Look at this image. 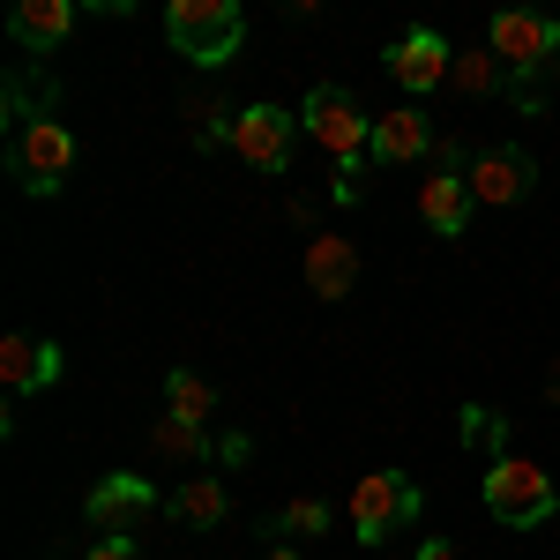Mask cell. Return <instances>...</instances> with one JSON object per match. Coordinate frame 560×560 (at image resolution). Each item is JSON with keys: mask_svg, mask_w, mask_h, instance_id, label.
Returning <instances> with one entry per match:
<instances>
[{"mask_svg": "<svg viewBox=\"0 0 560 560\" xmlns=\"http://www.w3.org/2000/svg\"><path fill=\"white\" fill-rule=\"evenodd\" d=\"M456 427H464V441H471V448H486V456L501 464V441H509V427H501L486 404H464V419H456Z\"/></svg>", "mask_w": 560, "mask_h": 560, "instance_id": "21", "label": "cell"}, {"mask_svg": "<svg viewBox=\"0 0 560 560\" xmlns=\"http://www.w3.org/2000/svg\"><path fill=\"white\" fill-rule=\"evenodd\" d=\"M165 38H173L179 60L224 68L240 52V38H247V15H240V0H173L165 8Z\"/></svg>", "mask_w": 560, "mask_h": 560, "instance_id": "2", "label": "cell"}, {"mask_svg": "<svg viewBox=\"0 0 560 560\" xmlns=\"http://www.w3.org/2000/svg\"><path fill=\"white\" fill-rule=\"evenodd\" d=\"M464 179H471V202L509 210V202H523V195L538 187V158H530L523 142H486V150H471Z\"/></svg>", "mask_w": 560, "mask_h": 560, "instance_id": "8", "label": "cell"}, {"mask_svg": "<svg viewBox=\"0 0 560 560\" xmlns=\"http://www.w3.org/2000/svg\"><path fill=\"white\" fill-rule=\"evenodd\" d=\"M52 382H60V345L8 329V337H0V388H8V396H31V388H52Z\"/></svg>", "mask_w": 560, "mask_h": 560, "instance_id": "12", "label": "cell"}, {"mask_svg": "<svg viewBox=\"0 0 560 560\" xmlns=\"http://www.w3.org/2000/svg\"><path fill=\"white\" fill-rule=\"evenodd\" d=\"M232 158L240 165H255V173H292V150H300V113H284V105H247V113H232Z\"/></svg>", "mask_w": 560, "mask_h": 560, "instance_id": "6", "label": "cell"}, {"mask_svg": "<svg viewBox=\"0 0 560 560\" xmlns=\"http://www.w3.org/2000/svg\"><path fill=\"white\" fill-rule=\"evenodd\" d=\"M300 128L337 158V202H359V165L374 150V120L359 113V97L345 83H314L306 105H300Z\"/></svg>", "mask_w": 560, "mask_h": 560, "instance_id": "1", "label": "cell"}, {"mask_svg": "<svg viewBox=\"0 0 560 560\" xmlns=\"http://www.w3.org/2000/svg\"><path fill=\"white\" fill-rule=\"evenodd\" d=\"M427 150H433L427 113H419V105H396V113L374 120V150H366V158H374V165H419Z\"/></svg>", "mask_w": 560, "mask_h": 560, "instance_id": "14", "label": "cell"}, {"mask_svg": "<svg viewBox=\"0 0 560 560\" xmlns=\"http://www.w3.org/2000/svg\"><path fill=\"white\" fill-rule=\"evenodd\" d=\"M388 60V75L411 90V97H427V90L448 83V68H456V45L441 38V31H404V38L382 52Z\"/></svg>", "mask_w": 560, "mask_h": 560, "instance_id": "11", "label": "cell"}, {"mask_svg": "<svg viewBox=\"0 0 560 560\" xmlns=\"http://www.w3.org/2000/svg\"><path fill=\"white\" fill-rule=\"evenodd\" d=\"M68 31H75V0H23L8 15V38L23 45V52H52Z\"/></svg>", "mask_w": 560, "mask_h": 560, "instance_id": "15", "label": "cell"}, {"mask_svg": "<svg viewBox=\"0 0 560 560\" xmlns=\"http://www.w3.org/2000/svg\"><path fill=\"white\" fill-rule=\"evenodd\" d=\"M150 441H158L173 464H217V433H210V427H195V419H173V411L150 427Z\"/></svg>", "mask_w": 560, "mask_h": 560, "instance_id": "18", "label": "cell"}, {"mask_svg": "<svg viewBox=\"0 0 560 560\" xmlns=\"http://www.w3.org/2000/svg\"><path fill=\"white\" fill-rule=\"evenodd\" d=\"M217 464H247V433H224L217 441Z\"/></svg>", "mask_w": 560, "mask_h": 560, "instance_id": "23", "label": "cell"}, {"mask_svg": "<svg viewBox=\"0 0 560 560\" xmlns=\"http://www.w3.org/2000/svg\"><path fill=\"white\" fill-rule=\"evenodd\" d=\"M165 411H173V419H195V427H210V419H217V388L202 382L195 366H173V374H165Z\"/></svg>", "mask_w": 560, "mask_h": 560, "instance_id": "19", "label": "cell"}, {"mask_svg": "<svg viewBox=\"0 0 560 560\" xmlns=\"http://www.w3.org/2000/svg\"><path fill=\"white\" fill-rule=\"evenodd\" d=\"M165 516L187 523V530H217L232 516V493H224V478H187L179 493H165Z\"/></svg>", "mask_w": 560, "mask_h": 560, "instance_id": "17", "label": "cell"}, {"mask_svg": "<svg viewBox=\"0 0 560 560\" xmlns=\"http://www.w3.org/2000/svg\"><path fill=\"white\" fill-rule=\"evenodd\" d=\"M448 83L464 90V97H501V90L530 97V83H516V75L501 68V52H493V45H464V52H456V68H448Z\"/></svg>", "mask_w": 560, "mask_h": 560, "instance_id": "16", "label": "cell"}, {"mask_svg": "<svg viewBox=\"0 0 560 560\" xmlns=\"http://www.w3.org/2000/svg\"><path fill=\"white\" fill-rule=\"evenodd\" d=\"M419 509H427V493H419L404 471H366L359 486H351V501H345L359 546H388L396 530H411V523H419Z\"/></svg>", "mask_w": 560, "mask_h": 560, "instance_id": "3", "label": "cell"}, {"mask_svg": "<svg viewBox=\"0 0 560 560\" xmlns=\"http://www.w3.org/2000/svg\"><path fill=\"white\" fill-rule=\"evenodd\" d=\"M83 560H135V538H97Z\"/></svg>", "mask_w": 560, "mask_h": 560, "instance_id": "22", "label": "cell"}, {"mask_svg": "<svg viewBox=\"0 0 560 560\" xmlns=\"http://www.w3.org/2000/svg\"><path fill=\"white\" fill-rule=\"evenodd\" d=\"M486 509H493V523H509V530H530V523H553L560 493L530 456H501V464H486Z\"/></svg>", "mask_w": 560, "mask_h": 560, "instance_id": "4", "label": "cell"}, {"mask_svg": "<svg viewBox=\"0 0 560 560\" xmlns=\"http://www.w3.org/2000/svg\"><path fill=\"white\" fill-rule=\"evenodd\" d=\"M165 501H158V486L150 478H135V471H113V478H97L90 486V501H83V516L105 530V538H135V523L142 516H158Z\"/></svg>", "mask_w": 560, "mask_h": 560, "instance_id": "9", "label": "cell"}, {"mask_svg": "<svg viewBox=\"0 0 560 560\" xmlns=\"http://www.w3.org/2000/svg\"><path fill=\"white\" fill-rule=\"evenodd\" d=\"M486 45L501 52V68L516 75V83H530L546 60L560 52V23L553 15H523V8H501L493 23H486Z\"/></svg>", "mask_w": 560, "mask_h": 560, "instance_id": "7", "label": "cell"}, {"mask_svg": "<svg viewBox=\"0 0 560 560\" xmlns=\"http://www.w3.org/2000/svg\"><path fill=\"white\" fill-rule=\"evenodd\" d=\"M68 173H75V135L52 113H23L15 120V179H23V195H60Z\"/></svg>", "mask_w": 560, "mask_h": 560, "instance_id": "5", "label": "cell"}, {"mask_svg": "<svg viewBox=\"0 0 560 560\" xmlns=\"http://www.w3.org/2000/svg\"><path fill=\"white\" fill-rule=\"evenodd\" d=\"M411 560H464V553H456V546H441V538H427V546H419Z\"/></svg>", "mask_w": 560, "mask_h": 560, "instance_id": "24", "label": "cell"}, {"mask_svg": "<svg viewBox=\"0 0 560 560\" xmlns=\"http://www.w3.org/2000/svg\"><path fill=\"white\" fill-rule=\"evenodd\" d=\"M329 523H337V509H329V501H284L277 516L261 523V530H269V538H314V530H329Z\"/></svg>", "mask_w": 560, "mask_h": 560, "instance_id": "20", "label": "cell"}, {"mask_svg": "<svg viewBox=\"0 0 560 560\" xmlns=\"http://www.w3.org/2000/svg\"><path fill=\"white\" fill-rule=\"evenodd\" d=\"M546 396H553V404H560V366H553V382H546Z\"/></svg>", "mask_w": 560, "mask_h": 560, "instance_id": "26", "label": "cell"}, {"mask_svg": "<svg viewBox=\"0 0 560 560\" xmlns=\"http://www.w3.org/2000/svg\"><path fill=\"white\" fill-rule=\"evenodd\" d=\"M261 560H300V553H292V546H269V553H261Z\"/></svg>", "mask_w": 560, "mask_h": 560, "instance_id": "25", "label": "cell"}, {"mask_svg": "<svg viewBox=\"0 0 560 560\" xmlns=\"http://www.w3.org/2000/svg\"><path fill=\"white\" fill-rule=\"evenodd\" d=\"M351 284H359V247L345 232H314L306 240V292L314 300H351Z\"/></svg>", "mask_w": 560, "mask_h": 560, "instance_id": "13", "label": "cell"}, {"mask_svg": "<svg viewBox=\"0 0 560 560\" xmlns=\"http://www.w3.org/2000/svg\"><path fill=\"white\" fill-rule=\"evenodd\" d=\"M464 165H471V158H464V150L448 142V150H441V173L419 179V217H427L441 240H464V224H471V210H478V202H471V179H464Z\"/></svg>", "mask_w": 560, "mask_h": 560, "instance_id": "10", "label": "cell"}]
</instances>
